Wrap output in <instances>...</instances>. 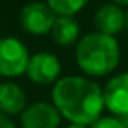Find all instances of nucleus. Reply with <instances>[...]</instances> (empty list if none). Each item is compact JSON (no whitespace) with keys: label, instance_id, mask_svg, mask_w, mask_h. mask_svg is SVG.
<instances>
[{"label":"nucleus","instance_id":"obj_8","mask_svg":"<svg viewBox=\"0 0 128 128\" xmlns=\"http://www.w3.org/2000/svg\"><path fill=\"white\" fill-rule=\"evenodd\" d=\"M94 26L97 32L115 38V34L126 26V13L115 3L102 5L94 15Z\"/></svg>","mask_w":128,"mask_h":128},{"label":"nucleus","instance_id":"obj_3","mask_svg":"<svg viewBox=\"0 0 128 128\" xmlns=\"http://www.w3.org/2000/svg\"><path fill=\"white\" fill-rule=\"evenodd\" d=\"M29 63L28 47L20 39L6 36L0 38V76L16 78L26 73Z\"/></svg>","mask_w":128,"mask_h":128},{"label":"nucleus","instance_id":"obj_6","mask_svg":"<svg viewBox=\"0 0 128 128\" xmlns=\"http://www.w3.org/2000/svg\"><path fill=\"white\" fill-rule=\"evenodd\" d=\"M106 109L114 117H128V73L115 75L102 88Z\"/></svg>","mask_w":128,"mask_h":128},{"label":"nucleus","instance_id":"obj_12","mask_svg":"<svg viewBox=\"0 0 128 128\" xmlns=\"http://www.w3.org/2000/svg\"><path fill=\"white\" fill-rule=\"evenodd\" d=\"M91 128H126V125L118 117H99Z\"/></svg>","mask_w":128,"mask_h":128},{"label":"nucleus","instance_id":"obj_4","mask_svg":"<svg viewBox=\"0 0 128 128\" xmlns=\"http://www.w3.org/2000/svg\"><path fill=\"white\" fill-rule=\"evenodd\" d=\"M57 15L50 10L47 3L31 2L23 6L20 13V24L26 32L32 36H42L50 32Z\"/></svg>","mask_w":128,"mask_h":128},{"label":"nucleus","instance_id":"obj_2","mask_svg":"<svg viewBox=\"0 0 128 128\" xmlns=\"http://www.w3.org/2000/svg\"><path fill=\"white\" fill-rule=\"evenodd\" d=\"M76 65L83 73L92 78H100L118 66L120 46L114 36L102 32H89L76 42Z\"/></svg>","mask_w":128,"mask_h":128},{"label":"nucleus","instance_id":"obj_13","mask_svg":"<svg viewBox=\"0 0 128 128\" xmlns=\"http://www.w3.org/2000/svg\"><path fill=\"white\" fill-rule=\"evenodd\" d=\"M0 128H15V123L10 120V117L2 112H0Z\"/></svg>","mask_w":128,"mask_h":128},{"label":"nucleus","instance_id":"obj_16","mask_svg":"<svg viewBox=\"0 0 128 128\" xmlns=\"http://www.w3.org/2000/svg\"><path fill=\"white\" fill-rule=\"evenodd\" d=\"M123 122H125V125H126V128H128V117H125V118H122Z\"/></svg>","mask_w":128,"mask_h":128},{"label":"nucleus","instance_id":"obj_14","mask_svg":"<svg viewBox=\"0 0 128 128\" xmlns=\"http://www.w3.org/2000/svg\"><path fill=\"white\" fill-rule=\"evenodd\" d=\"M112 2L118 6H128V0H112Z\"/></svg>","mask_w":128,"mask_h":128},{"label":"nucleus","instance_id":"obj_7","mask_svg":"<svg viewBox=\"0 0 128 128\" xmlns=\"http://www.w3.org/2000/svg\"><path fill=\"white\" fill-rule=\"evenodd\" d=\"M60 118H62V115L54 104L34 102L21 112V126L23 128H58Z\"/></svg>","mask_w":128,"mask_h":128},{"label":"nucleus","instance_id":"obj_17","mask_svg":"<svg viewBox=\"0 0 128 128\" xmlns=\"http://www.w3.org/2000/svg\"><path fill=\"white\" fill-rule=\"evenodd\" d=\"M126 28H128V13H126Z\"/></svg>","mask_w":128,"mask_h":128},{"label":"nucleus","instance_id":"obj_11","mask_svg":"<svg viewBox=\"0 0 128 128\" xmlns=\"http://www.w3.org/2000/svg\"><path fill=\"white\" fill-rule=\"evenodd\" d=\"M86 3L88 0H47V5L57 16H73L81 12Z\"/></svg>","mask_w":128,"mask_h":128},{"label":"nucleus","instance_id":"obj_5","mask_svg":"<svg viewBox=\"0 0 128 128\" xmlns=\"http://www.w3.org/2000/svg\"><path fill=\"white\" fill-rule=\"evenodd\" d=\"M62 65L57 55L49 52H39L29 57L26 75L36 84H55L60 80Z\"/></svg>","mask_w":128,"mask_h":128},{"label":"nucleus","instance_id":"obj_15","mask_svg":"<svg viewBox=\"0 0 128 128\" xmlns=\"http://www.w3.org/2000/svg\"><path fill=\"white\" fill-rule=\"evenodd\" d=\"M68 128H88V126H83V125H70Z\"/></svg>","mask_w":128,"mask_h":128},{"label":"nucleus","instance_id":"obj_9","mask_svg":"<svg viewBox=\"0 0 128 128\" xmlns=\"http://www.w3.org/2000/svg\"><path fill=\"white\" fill-rule=\"evenodd\" d=\"M26 92L16 83H0V112L5 115H18L26 109Z\"/></svg>","mask_w":128,"mask_h":128},{"label":"nucleus","instance_id":"obj_10","mask_svg":"<svg viewBox=\"0 0 128 128\" xmlns=\"http://www.w3.org/2000/svg\"><path fill=\"white\" fill-rule=\"evenodd\" d=\"M50 34L58 46H73L75 42H78L80 38V24L73 16H57Z\"/></svg>","mask_w":128,"mask_h":128},{"label":"nucleus","instance_id":"obj_1","mask_svg":"<svg viewBox=\"0 0 128 128\" xmlns=\"http://www.w3.org/2000/svg\"><path fill=\"white\" fill-rule=\"evenodd\" d=\"M52 100L72 125H92L106 109L102 88L88 76H63L54 84Z\"/></svg>","mask_w":128,"mask_h":128}]
</instances>
